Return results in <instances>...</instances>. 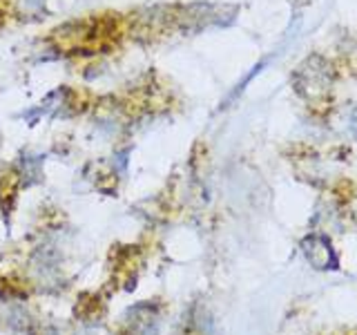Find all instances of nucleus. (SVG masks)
<instances>
[{"label": "nucleus", "instance_id": "7ed1b4c3", "mask_svg": "<svg viewBox=\"0 0 357 335\" xmlns=\"http://www.w3.org/2000/svg\"><path fill=\"white\" fill-rule=\"evenodd\" d=\"M301 253L315 271H337L340 257L335 253L333 244L324 234H308L301 241Z\"/></svg>", "mask_w": 357, "mask_h": 335}, {"label": "nucleus", "instance_id": "f03ea898", "mask_svg": "<svg viewBox=\"0 0 357 335\" xmlns=\"http://www.w3.org/2000/svg\"><path fill=\"white\" fill-rule=\"evenodd\" d=\"M335 74L331 63L319 54H310L306 61H301L297 65V70L293 74V85L297 89V94L306 100H324L333 89Z\"/></svg>", "mask_w": 357, "mask_h": 335}, {"label": "nucleus", "instance_id": "39448f33", "mask_svg": "<svg viewBox=\"0 0 357 335\" xmlns=\"http://www.w3.org/2000/svg\"><path fill=\"white\" fill-rule=\"evenodd\" d=\"M16 9H18V14L25 18L40 16L45 11V0H16Z\"/></svg>", "mask_w": 357, "mask_h": 335}, {"label": "nucleus", "instance_id": "20e7f679", "mask_svg": "<svg viewBox=\"0 0 357 335\" xmlns=\"http://www.w3.org/2000/svg\"><path fill=\"white\" fill-rule=\"evenodd\" d=\"M159 318L152 306H134L126 315V335H156Z\"/></svg>", "mask_w": 357, "mask_h": 335}, {"label": "nucleus", "instance_id": "423d86ee", "mask_svg": "<svg viewBox=\"0 0 357 335\" xmlns=\"http://www.w3.org/2000/svg\"><path fill=\"white\" fill-rule=\"evenodd\" d=\"M351 132H353V137L357 139V107L351 112Z\"/></svg>", "mask_w": 357, "mask_h": 335}, {"label": "nucleus", "instance_id": "f257e3e1", "mask_svg": "<svg viewBox=\"0 0 357 335\" xmlns=\"http://www.w3.org/2000/svg\"><path fill=\"white\" fill-rule=\"evenodd\" d=\"M237 5L223 3H192L170 9V22L183 34H199L210 27H226L237 16Z\"/></svg>", "mask_w": 357, "mask_h": 335}]
</instances>
